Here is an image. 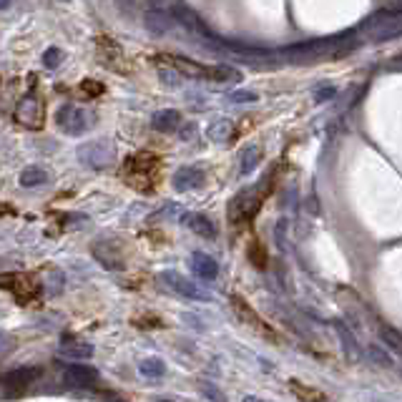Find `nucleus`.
Wrapping results in <instances>:
<instances>
[{"label": "nucleus", "mask_w": 402, "mask_h": 402, "mask_svg": "<svg viewBox=\"0 0 402 402\" xmlns=\"http://www.w3.org/2000/svg\"><path fill=\"white\" fill-rule=\"evenodd\" d=\"M234 136V126L232 121H214V124L209 126V139L217 141V144H222V141H229Z\"/></svg>", "instance_id": "nucleus-28"}, {"label": "nucleus", "mask_w": 402, "mask_h": 402, "mask_svg": "<svg viewBox=\"0 0 402 402\" xmlns=\"http://www.w3.org/2000/svg\"><path fill=\"white\" fill-rule=\"evenodd\" d=\"M139 372L148 379H159L166 372V364H163L161 357H146L139 362Z\"/></svg>", "instance_id": "nucleus-25"}, {"label": "nucleus", "mask_w": 402, "mask_h": 402, "mask_svg": "<svg viewBox=\"0 0 402 402\" xmlns=\"http://www.w3.org/2000/svg\"><path fill=\"white\" fill-rule=\"evenodd\" d=\"M43 377V370L36 367V364H25V367H16V370H8L3 375V387L5 392L10 394V390H25L31 387L36 379Z\"/></svg>", "instance_id": "nucleus-11"}, {"label": "nucleus", "mask_w": 402, "mask_h": 402, "mask_svg": "<svg viewBox=\"0 0 402 402\" xmlns=\"http://www.w3.org/2000/svg\"><path fill=\"white\" fill-rule=\"evenodd\" d=\"M360 33L372 43L397 38L402 36V10H379L360 25Z\"/></svg>", "instance_id": "nucleus-3"}, {"label": "nucleus", "mask_w": 402, "mask_h": 402, "mask_svg": "<svg viewBox=\"0 0 402 402\" xmlns=\"http://www.w3.org/2000/svg\"><path fill=\"white\" fill-rule=\"evenodd\" d=\"M184 222L196 237H204V239H214V237H217V226H214V222H211L209 217H204V214H186Z\"/></svg>", "instance_id": "nucleus-19"}, {"label": "nucleus", "mask_w": 402, "mask_h": 402, "mask_svg": "<svg viewBox=\"0 0 402 402\" xmlns=\"http://www.w3.org/2000/svg\"><path fill=\"white\" fill-rule=\"evenodd\" d=\"M161 282L169 286L171 292L181 294V297H186V299H201V302L211 299V294L206 292V289H201L199 284H193L191 279L181 277V274H176V271H163Z\"/></svg>", "instance_id": "nucleus-8"}, {"label": "nucleus", "mask_w": 402, "mask_h": 402, "mask_svg": "<svg viewBox=\"0 0 402 402\" xmlns=\"http://www.w3.org/2000/svg\"><path fill=\"white\" fill-rule=\"evenodd\" d=\"M144 23H146V28L154 36H166V33L174 28V18L169 16V13H163V10H148L146 18H144Z\"/></svg>", "instance_id": "nucleus-20"}, {"label": "nucleus", "mask_w": 402, "mask_h": 402, "mask_svg": "<svg viewBox=\"0 0 402 402\" xmlns=\"http://www.w3.org/2000/svg\"><path fill=\"white\" fill-rule=\"evenodd\" d=\"M232 307H234V312L239 314V319L244 322V325L254 327L256 332H264L267 337H274V332L269 330V325H267V322H264V319L259 317V314H256V312L252 310V307H249V304L241 299V297H232Z\"/></svg>", "instance_id": "nucleus-14"}, {"label": "nucleus", "mask_w": 402, "mask_h": 402, "mask_svg": "<svg viewBox=\"0 0 402 402\" xmlns=\"http://www.w3.org/2000/svg\"><path fill=\"white\" fill-rule=\"evenodd\" d=\"M163 63H169L186 78H199V81H214V83H234L239 81V70L229 68V66H204V63H193L178 55L163 53Z\"/></svg>", "instance_id": "nucleus-2"}, {"label": "nucleus", "mask_w": 402, "mask_h": 402, "mask_svg": "<svg viewBox=\"0 0 402 402\" xmlns=\"http://www.w3.org/2000/svg\"><path fill=\"white\" fill-rule=\"evenodd\" d=\"M151 126H154V131H159V133H176L178 129H181V113L174 109L156 111L154 118H151Z\"/></svg>", "instance_id": "nucleus-17"}, {"label": "nucleus", "mask_w": 402, "mask_h": 402, "mask_svg": "<svg viewBox=\"0 0 402 402\" xmlns=\"http://www.w3.org/2000/svg\"><path fill=\"white\" fill-rule=\"evenodd\" d=\"M370 355H372V360H375V362H379L382 367H390V364H392V362H390V357H387L385 352H379L377 345H372V347H370Z\"/></svg>", "instance_id": "nucleus-34"}, {"label": "nucleus", "mask_w": 402, "mask_h": 402, "mask_svg": "<svg viewBox=\"0 0 402 402\" xmlns=\"http://www.w3.org/2000/svg\"><path fill=\"white\" fill-rule=\"evenodd\" d=\"M259 161H262V148L254 146V144H249L244 151H241V159H239V174L241 176H249L252 171L259 166Z\"/></svg>", "instance_id": "nucleus-23"}, {"label": "nucleus", "mask_w": 402, "mask_h": 402, "mask_svg": "<svg viewBox=\"0 0 402 402\" xmlns=\"http://www.w3.org/2000/svg\"><path fill=\"white\" fill-rule=\"evenodd\" d=\"M379 337H382V342H385L387 347L392 349V352H397V355L402 357V334L394 330V327L390 325H379Z\"/></svg>", "instance_id": "nucleus-27"}, {"label": "nucleus", "mask_w": 402, "mask_h": 402, "mask_svg": "<svg viewBox=\"0 0 402 402\" xmlns=\"http://www.w3.org/2000/svg\"><path fill=\"white\" fill-rule=\"evenodd\" d=\"M81 88L85 91V96H88V98H96V96H100V93H103V85L96 83V81H85Z\"/></svg>", "instance_id": "nucleus-32"}, {"label": "nucleus", "mask_w": 402, "mask_h": 402, "mask_svg": "<svg viewBox=\"0 0 402 402\" xmlns=\"http://www.w3.org/2000/svg\"><path fill=\"white\" fill-rule=\"evenodd\" d=\"M63 61V51L61 48H48L46 55H43V66L46 68H58Z\"/></svg>", "instance_id": "nucleus-31"}, {"label": "nucleus", "mask_w": 402, "mask_h": 402, "mask_svg": "<svg viewBox=\"0 0 402 402\" xmlns=\"http://www.w3.org/2000/svg\"><path fill=\"white\" fill-rule=\"evenodd\" d=\"M55 121H58V126H61L66 133H73V136H78V133L88 131V126H91V118H88V113H85L83 109H78V106H61L58 109V113H55Z\"/></svg>", "instance_id": "nucleus-9"}, {"label": "nucleus", "mask_w": 402, "mask_h": 402, "mask_svg": "<svg viewBox=\"0 0 402 402\" xmlns=\"http://www.w3.org/2000/svg\"><path fill=\"white\" fill-rule=\"evenodd\" d=\"M355 48L352 33H340V36H330V38L307 40V43H297L284 51H279V58L289 63H314L322 58H337L342 53H349Z\"/></svg>", "instance_id": "nucleus-1"}, {"label": "nucleus", "mask_w": 402, "mask_h": 402, "mask_svg": "<svg viewBox=\"0 0 402 402\" xmlns=\"http://www.w3.org/2000/svg\"><path fill=\"white\" fill-rule=\"evenodd\" d=\"M193 131H196V126H193V124H186V126H181V139H184V141L193 139Z\"/></svg>", "instance_id": "nucleus-37"}, {"label": "nucleus", "mask_w": 402, "mask_h": 402, "mask_svg": "<svg viewBox=\"0 0 402 402\" xmlns=\"http://www.w3.org/2000/svg\"><path fill=\"white\" fill-rule=\"evenodd\" d=\"M244 402H269V400H262V397H254V394H247Z\"/></svg>", "instance_id": "nucleus-38"}, {"label": "nucleus", "mask_w": 402, "mask_h": 402, "mask_svg": "<svg viewBox=\"0 0 402 402\" xmlns=\"http://www.w3.org/2000/svg\"><path fill=\"white\" fill-rule=\"evenodd\" d=\"M174 13H176V21L184 25V28H189V31H193V33H204L206 38L211 36V33L206 31V25L201 23V18L196 16L193 10L186 8V5H176V8H174Z\"/></svg>", "instance_id": "nucleus-21"}, {"label": "nucleus", "mask_w": 402, "mask_h": 402, "mask_svg": "<svg viewBox=\"0 0 402 402\" xmlns=\"http://www.w3.org/2000/svg\"><path fill=\"white\" fill-rule=\"evenodd\" d=\"M191 271L196 277L204 279V282H211V279H217V274H219V264L214 262V256L204 254V252H196V254H191Z\"/></svg>", "instance_id": "nucleus-18"}, {"label": "nucleus", "mask_w": 402, "mask_h": 402, "mask_svg": "<svg viewBox=\"0 0 402 402\" xmlns=\"http://www.w3.org/2000/svg\"><path fill=\"white\" fill-rule=\"evenodd\" d=\"M58 352H61L63 357L73 360V362H81V360H88V357H93V347H91V345H88V342L76 340V337H63Z\"/></svg>", "instance_id": "nucleus-16"}, {"label": "nucleus", "mask_w": 402, "mask_h": 402, "mask_svg": "<svg viewBox=\"0 0 402 402\" xmlns=\"http://www.w3.org/2000/svg\"><path fill=\"white\" fill-rule=\"evenodd\" d=\"M48 181V174L46 169H40V166H28V169H23V174H21V186H25V189H33V186H40Z\"/></svg>", "instance_id": "nucleus-26"}, {"label": "nucleus", "mask_w": 402, "mask_h": 402, "mask_svg": "<svg viewBox=\"0 0 402 402\" xmlns=\"http://www.w3.org/2000/svg\"><path fill=\"white\" fill-rule=\"evenodd\" d=\"M249 259H252V264L259 267V269L267 264V254H264V249L259 247V241H252V244H249Z\"/></svg>", "instance_id": "nucleus-30"}, {"label": "nucleus", "mask_w": 402, "mask_h": 402, "mask_svg": "<svg viewBox=\"0 0 402 402\" xmlns=\"http://www.w3.org/2000/svg\"><path fill=\"white\" fill-rule=\"evenodd\" d=\"M289 390H292L294 397L302 402H325L327 400V394L322 392V390L310 387V385H302L299 379H289Z\"/></svg>", "instance_id": "nucleus-22"}, {"label": "nucleus", "mask_w": 402, "mask_h": 402, "mask_svg": "<svg viewBox=\"0 0 402 402\" xmlns=\"http://www.w3.org/2000/svg\"><path fill=\"white\" fill-rule=\"evenodd\" d=\"M93 256L98 259L106 269H124V252L118 247L116 241H96L93 244Z\"/></svg>", "instance_id": "nucleus-12"}, {"label": "nucleus", "mask_w": 402, "mask_h": 402, "mask_svg": "<svg viewBox=\"0 0 402 402\" xmlns=\"http://www.w3.org/2000/svg\"><path fill=\"white\" fill-rule=\"evenodd\" d=\"M3 286L8 292H13V297L18 302H33L40 294L38 282L33 277H28V274H5L3 277Z\"/></svg>", "instance_id": "nucleus-10"}, {"label": "nucleus", "mask_w": 402, "mask_h": 402, "mask_svg": "<svg viewBox=\"0 0 402 402\" xmlns=\"http://www.w3.org/2000/svg\"><path fill=\"white\" fill-rule=\"evenodd\" d=\"M43 109H40V100L36 96H25L21 103H18V111H16V118L18 124L28 126V129H38L43 124Z\"/></svg>", "instance_id": "nucleus-13"}, {"label": "nucleus", "mask_w": 402, "mask_h": 402, "mask_svg": "<svg viewBox=\"0 0 402 402\" xmlns=\"http://www.w3.org/2000/svg\"><path fill=\"white\" fill-rule=\"evenodd\" d=\"M136 327H163V322H161V319L144 317V319H136Z\"/></svg>", "instance_id": "nucleus-36"}, {"label": "nucleus", "mask_w": 402, "mask_h": 402, "mask_svg": "<svg viewBox=\"0 0 402 402\" xmlns=\"http://www.w3.org/2000/svg\"><path fill=\"white\" fill-rule=\"evenodd\" d=\"M98 379H100L98 370L83 362H73L63 370V382L68 387H78V390H93V387L98 385Z\"/></svg>", "instance_id": "nucleus-7"}, {"label": "nucleus", "mask_w": 402, "mask_h": 402, "mask_svg": "<svg viewBox=\"0 0 402 402\" xmlns=\"http://www.w3.org/2000/svg\"><path fill=\"white\" fill-rule=\"evenodd\" d=\"M262 189H247V191L237 193L232 199V204H229V219H232L234 224H239V222H247V219H252L256 214V209L262 206Z\"/></svg>", "instance_id": "nucleus-4"}, {"label": "nucleus", "mask_w": 402, "mask_h": 402, "mask_svg": "<svg viewBox=\"0 0 402 402\" xmlns=\"http://www.w3.org/2000/svg\"><path fill=\"white\" fill-rule=\"evenodd\" d=\"M256 96L252 91H237L232 93V103H254Z\"/></svg>", "instance_id": "nucleus-33"}, {"label": "nucleus", "mask_w": 402, "mask_h": 402, "mask_svg": "<svg viewBox=\"0 0 402 402\" xmlns=\"http://www.w3.org/2000/svg\"><path fill=\"white\" fill-rule=\"evenodd\" d=\"M334 327H337V334H340V340H342V347H345V355H347L349 360H357V357H360V347H357L355 334L349 332L347 325H345V322H334Z\"/></svg>", "instance_id": "nucleus-24"}, {"label": "nucleus", "mask_w": 402, "mask_h": 402, "mask_svg": "<svg viewBox=\"0 0 402 402\" xmlns=\"http://www.w3.org/2000/svg\"><path fill=\"white\" fill-rule=\"evenodd\" d=\"M201 181H204V171L196 169V166H181L174 176V189L176 191H191V189H199Z\"/></svg>", "instance_id": "nucleus-15"}, {"label": "nucleus", "mask_w": 402, "mask_h": 402, "mask_svg": "<svg viewBox=\"0 0 402 402\" xmlns=\"http://www.w3.org/2000/svg\"><path fill=\"white\" fill-rule=\"evenodd\" d=\"M156 174V159L151 154H136L126 161V181H131L133 176H141L139 189H151Z\"/></svg>", "instance_id": "nucleus-6"}, {"label": "nucleus", "mask_w": 402, "mask_h": 402, "mask_svg": "<svg viewBox=\"0 0 402 402\" xmlns=\"http://www.w3.org/2000/svg\"><path fill=\"white\" fill-rule=\"evenodd\" d=\"M334 88L332 85H325V88H317V93H314V100H317V103H325V100H330L334 96Z\"/></svg>", "instance_id": "nucleus-35"}, {"label": "nucleus", "mask_w": 402, "mask_h": 402, "mask_svg": "<svg viewBox=\"0 0 402 402\" xmlns=\"http://www.w3.org/2000/svg\"><path fill=\"white\" fill-rule=\"evenodd\" d=\"M78 156L91 169H106V166H111V163L116 161V148H113L111 141H91V144H85L78 151Z\"/></svg>", "instance_id": "nucleus-5"}, {"label": "nucleus", "mask_w": 402, "mask_h": 402, "mask_svg": "<svg viewBox=\"0 0 402 402\" xmlns=\"http://www.w3.org/2000/svg\"><path fill=\"white\" fill-rule=\"evenodd\" d=\"M109 402H129V400H121V397H113V400H109Z\"/></svg>", "instance_id": "nucleus-39"}, {"label": "nucleus", "mask_w": 402, "mask_h": 402, "mask_svg": "<svg viewBox=\"0 0 402 402\" xmlns=\"http://www.w3.org/2000/svg\"><path fill=\"white\" fill-rule=\"evenodd\" d=\"M201 392L206 394V397H209L211 402H226V394L222 392V390H219L217 385H214V382H206V379H204V382H201Z\"/></svg>", "instance_id": "nucleus-29"}]
</instances>
